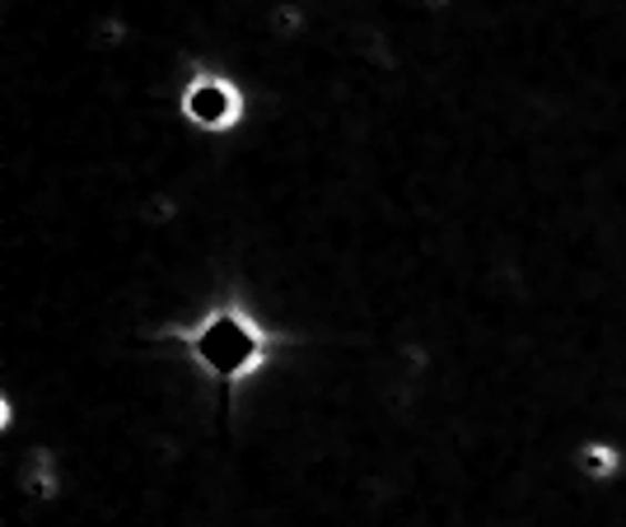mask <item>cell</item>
Wrapping results in <instances>:
<instances>
[{"label": "cell", "instance_id": "7a4b0ae2", "mask_svg": "<svg viewBox=\"0 0 626 527\" xmlns=\"http://www.w3.org/2000/svg\"><path fill=\"white\" fill-rule=\"evenodd\" d=\"M243 108H249L243 103V89L230 75H220V71H196L183 84V94H178V112L206 135L234 131L243 122Z\"/></svg>", "mask_w": 626, "mask_h": 527}, {"label": "cell", "instance_id": "6da1fadb", "mask_svg": "<svg viewBox=\"0 0 626 527\" xmlns=\"http://www.w3.org/2000/svg\"><path fill=\"white\" fill-rule=\"evenodd\" d=\"M178 336L188 341L192 355L206 364L211 374L230 378V383L249 378L258 364L266 359V341H272L243 308H211L196 327L178 332Z\"/></svg>", "mask_w": 626, "mask_h": 527}, {"label": "cell", "instance_id": "277c9868", "mask_svg": "<svg viewBox=\"0 0 626 527\" xmlns=\"http://www.w3.org/2000/svg\"><path fill=\"white\" fill-rule=\"evenodd\" d=\"M426 6H450V0H426Z\"/></svg>", "mask_w": 626, "mask_h": 527}, {"label": "cell", "instance_id": "3957f363", "mask_svg": "<svg viewBox=\"0 0 626 527\" xmlns=\"http://www.w3.org/2000/svg\"><path fill=\"white\" fill-rule=\"evenodd\" d=\"M579 472L594 476V480H613L622 472V448H613V444H585V448H579Z\"/></svg>", "mask_w": 626, "mask_h": 527}]
</instances>
